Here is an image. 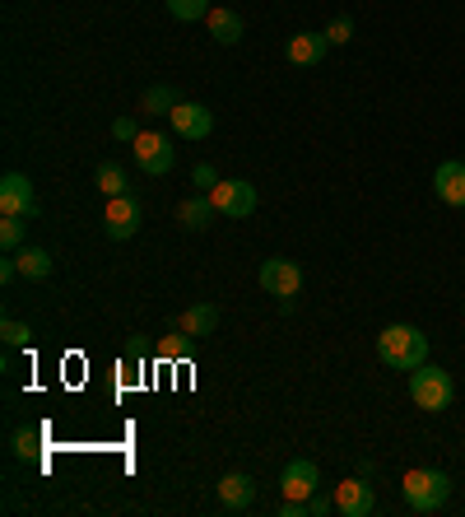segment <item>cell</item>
I'll list each match as a JSON object with an SVG mask.
<instances>
[{"instance_id": "6da1fadb", "label": "cell", "mask_w": 465, "mask_h": 517, "mask_svg": "<svg viewBox=\"0 0 465 517\" xmlns=\"http://www.w3.org/2000/svg\"><path fill=\"white\" fill-rule=\"evenodd\" d=\"M428 336L419 327H405V322H396V327H382L377 331V359H382L386 368H396V373H414L419 364H428Z\"/></svg>"}, {"instance_id": "7a4b0ae2", "label": "cell", "mask_w": 465, "mask_h": 517, "mask_svg": "<svg viewBox=\"0 0 465 517\" xmlns=\"http://www.w3.org/2000/svg\"><path fill=\"white\" fill-rule=\"evenodd\" d=\"M400 494H405V508H410V513L428 517L452 499V476L438 471V466H410V471L400 476Z\"/></svg>"}, {"instance_id": "3957f363", "label": "cell", "mask_w": 465, "mask_h": 517, "mask_svg": "<svg viewBox=\"0 0 465 517\" xmlns=\"http://www.w3.org/2000/svg\"><path fill=\"white\" fill-rule=\"evenodd\" d=\"M410 401L419 410H428V415H442V410L456 401V382L447 368L438 364H419L410 373Z\"/></svg>"}, {"instance_id": "277c9868", "label": "cell", "mask_w": 465, "mask_h": 517, "mask_svg": "<svg viewBox=\"0 0 465 517\" xmlns=\"http://www.w3.org/2000/svg\"><path fill=\"white\" fill-rule=\"evenodd\" d=\"M131 154H135V164H140V173H149V177L173 173V164H177V150H173V136H168V131H140V136L131 140Z\"/></svg>"}, {"instance_id": "5b68a950", "label": "cell", "mask_w": 465, "mask_h": 517, "mask_svg": "<svg viewBox=\"0 0 465 517\" xmlns=\"http://www.w3.org/2000/svg\"><path fill=\"white\" fill-rule=\"evenodd\" d=\"M256 285L266 289L270 299H298V289H303V266L289 257H270V261H261Z\"/></svg>"}, {"instance_id": "8992f818", "label": "cell", "mask_w": 465, "mask_h": 517, "mask_svg": "<svg viewBox=\"0 0 465 517\" xmlns=\"http://www.w3.org/2000/svg\"><path fill=\"white\" fill-rule=\"evenodd\" d=\"M103 233L112 238V243H126V238H135V233H140V196H131V191L107 196V205H103Z\"/></svg>"}, {"instance_id": "52a82bcc", "label": "cell", "mask_w": 465, "mask_h": 517, "mask_svg": "<svg viewBox=\"0 0 465 517\" xmlns=\"http://www.w3.org/2000/svg\"><path fill=\"white\" fill-rule=\"evenodd\" d=\"M210 201H214V210H219L224 219H252L256 187L252 182H242V177H224V182L210 191Z\"/></svg>"}, {"instance_id": "ba28073f", "label": "cell", "mask_w": 465, "mask_h": 517, "mask_svg": "<svg viewBox=\"0 0 465 517\" xmlns=\"http://www.w3.org/2000/svg\"><path fill=\"white\" fill-rule=\"evenodd\" d=\"M0 215H19V219H38V191L24 173H5L0 177Z\"/></svg>"}, {"instance_id": "9c48e42d", "label": "cell", "mask_w": 465, "mask_h": 517, "mask_svg": "<svg viewBox=\"0 0 465 517\" xmlns=\"http://www.w3.org/2000/svg\"><path fill=\"white\" fill-rule=\"evenodd\" d=\"M279 490H284V499H298V504H307V499L321 490L317 462H312V457H293V462L279 471Z\"/></svg>"}, {"instance_id": "30bf717a", "label": "cell", "mask_w": 465, "mask_h": 517, "mask_svg": "<svg viewBox=\"0 0 465 517\" xmlns=\"http://www.w3.org/2000/svg\"><path fill=\"white\" fill-rule=\"evenodd\" d=\"M168 122H173V131H177L182 140H210L214 112L205 108V103H177V108L168 112Z\"/></svg>"}, {"instance_id": "8fae6325", "label": "cell", "mask_w": 465, "mask_h": 517, "mask_svg": "<svg viewBox=\"0 0 465 517\" xmlns=\"http://www.w3.org/2000/svg\"><path fill=\"white\" fill-rule=\"evenodd\" d=\"M372 508H377V494H372L368 476H354V480H340V485H335V513L368 517Z\"/></svg>"}, {"instance_id": "7c38bea8", "label": "cell", "mask_w": 465, "mask_h": 517, "mask_svg": "<svg viewBox=\"0 0 465 517\" xmlns=\"http://www.w3.org/2000/svg\"><path fill=\"white\" fill-rule=\"evenodd\" d=\"M433 191H438L442 205L465 210V164H461V159H442L438 173H433Z\"/></svg>"}, {"instance_id": "4fadbf2b", "label": "cell", "mask_w": 465, "mask_h": 517, "mask_svg": "<svg viewBox=\"0 0 465 517\" xmlns=\"http://www.w3.org/2000/svg\"><path fill=\"white\" fill-rule=\"evenodd\" d=\"M326 47H331V42H326V33H312V28H303V33H293L289 38V47H284V52H289V66H321V61H326Z\"/></svg>"}, {"instance_id": "5bb4252c", "label": "cell", "mask_w": 465, "mask_h": 517, "mask_svg": "<svg viewBox=\"0 0 465 517\" xmlns=\"http://www.w3.org/2000/svg\"><path fill=\"white\" fill-rule=\"evenodd\" d=\"M219 504L228 508V513H242V508H252L256 504V480L252 476H242V471H228L219 485Z\"/></svg>"}, {"instance_id": "9a60e30c", "label": "cell", "mask_w": 465, "mask_h": 517, "mask_svg": "<svg viewBox=\"0 0 465 517\" xmlns=\"http://www.w3.org/2000/svg\"><path fill=\"white\" fill-rule=\"evenodd\" d=\"M214 327H219V308H214V303H191V308L177 313V331H186L191 341L214 336Z\"/></svg>"}, {"instance_id": "2e32d148", "label": "cell", "mask_w": 465, "mask_h": 517, "mask_svg": "<svg viewBox=\"0 0 465 517\" xmlns=\"http://www.w3.org/2000/svg\"><path fill=\"white\" fill-rule=\"evenodd\" d=\"M205 24H210V38L219 42V47H238L242 33H247V24H242V14H238V10H228V5H214Z\"/></svg>"}, {"instance_id": "e0dca14e", "label": "cell", "mask_w": 465, "mask_h": 517, "mask_svg": "<svg viewBox=\"0 0 465 517\" xmlns=\"http://www.w3.org/2000/svg\"><path fill=\"white\" fill-rule=\"evenodd\" d=\"M214 201H210V191H196V196H186L182 205H177V224L182 229H191V233H200V229H210L214 224Z\"/></svg>"}, {"instance_id": "ac0fdd59", "label": "cell", "mask_w": 465, "mask_h": 517, "mask_svg": "<svg viewBox=\"0 0 465 517\" xmlns=\"http://www.w3.org/2000/svg\"><path fill=\"white\" fill-rule=\"evenodd\" d=\"M177 103H182L177 89H168V84H149L145 94H140V117H168Z\"/></svg>"}, {"instance_id": "d6986e66", "label": "cell", "mask_w": 465, "mask_h": 517, "mask_svg": "<svg viewBox=\"0 0 465 517\" xmlns=\"http://www.w3.org/2000/svg\"><path fill=\"white\" fill-rule=\"evenodd\" d=\"M14 261H19V275H24V280H47V275H52V252H47V247H19Z\"/></svg>"}, {"instance_id": "ffe728a7", "label": "cell", "mask_w": 465, "mask_h": 517, "mask_svg": "<svg viewBox=\"0 0 465 517\" xmlns=\"http://www.w3.org/2000/svg\"><path fill=\"white\" fill-rule=\"evenodd\" d=\"M93 182L103 196H121V191H131V173L117 164V159H103V164L93 168Z\"/></svg>"}, {"instance_id": "44dd1931", "label": "cell", "mask_w": 465, "mask_h": 517, "mask_svg": "<svg viewBox=\"0 0 465 517\" xmlns=\"http://www.w3.org/2000/svg\"><path fill=\"white\" fill-rule=\"evenodd\" d=\"M210 0H168V14L177 24H196V19H210Z\"/></svg>"}, {"instance_id": "7402d4cb", "label": "cell", "mask_w": 465, "mask_h": 517, "mask_svg": "<svg viewBox=\"0 0 465 517\" xmlns=\"http://www.w3.org/2000/svg\"><path fill=\"white\" fill-rule=\"evenodd\" d=\"M24 238H28V219H19V215L0 219V247H5V252H19Z\"/></svg>"}, {"instance_id": "603a6c76", "label": "cell", "mask_w": 465, "mask_h": 517, "mask_svg": "<svg viewBox=\"0 0 465 517\" xmlns=\"http://www.w3.org/2000/svg\"><path fill=\"white\" fill-rule=\"evenodd\" d=\"M326 42H331V47H345V42H354V19H349V14L331 19V24H326Z\"/></svg>"}, {"instance_id": "cb8c5ba5", "label": "cell", "mask_w": 465, "mask_h": 517, "mask_svg": "<svg viewBox=\"0 0 465 517\" xmlns=\"http://www.w3.org/2000/svg\"><path fill=\"white\" fill-rule=\"evenodd\" d=\"M0 336H5V345H10V350H19V345H28L33 327H24V322H14V317H5V322H0Z\"/></svg>"}, {"instance_id": "d4e9b609", "label": "cell", "mask_w": 465, "mask_h": 517, "mask_svg": "<svg viewBox=\"0 0 465 517\" xmlns=\"http://www.w3.org/2000/svg\"><path fill=\"white\" fill-rule=\"evenodd\" d=\"M38 429H19V434H14V457H19V462H28V457H38Z\"/></svg>"}, {"instance_id": "484cf974", "label": "cell", "mask_w": 465, "mask_h": 517, "mask_svg": "<svg viewBox=\"0 0 465 517\" xmlns=\"http://www.w3.org/2000/svg\"><path fill=\"white\" fill-rule=\"evenodd\" d=\"M191 345H196V341H191V336L182 331V336H168V341L159 345V354H163V359H186V354H191Z\"/></svg>"}, {"instance_id": "4316f807", "label": "cell", "mask_w": 465, "mask_h": 517, "mask_svg": "<svg viewBox=\"0 0 465 517\" xmlns=\"http://www.w3.org/2000/svg\"><path fill=\"white\" fill-rule=\"evenodd\" d=\"M326 513H335V494H312V499H307V517H326Z\"/></svg>"}, {"instance_id": "83f0119b", "label": "cell", "mask_w": 465, "mask_h": 517, "mask_svg": "<svg viewBox=\"0 0 465 517\" xmlns=\"http://www.w3.org/2000/svg\"><path fill=\"white\" fill-rule=\"evenodd\" d=\"M191 182H196L200 191H214V187H219V177H214L210 164H196V168H191Z\"/></svg>"}, {"instance_id": "f1b7e54d", "label": "cell", "mask_w": 465, "mask_h": 517, "mask_svg": "<svg viewBox=\"0 0 465 517\" xmlns=\"http://www.w3.org/2000/svg\"><path fill=\"white\" fill-rule=\"evenodd\" d=\"M135 136H140L135 117H117V122H112V140H135Z\"/></svg>"}, {"instance_id": "f546056e", "label": "cell", "mask_w": 465, "mask_h": 517, "mask_svg": "<svg viewBox=\"0 0 465 517\" xmlns=\"http://www.w3.org/2000/svg\"><path fill=\"white\" fill-rule=\"evenodd\" d=\"M14 275H19V261H14V252H5V261H0V285H10Z\"/></svg>"}, {"instance_id": "4dcf8cb0", "label": "cell", "mask_w": 465, "mask_h": 517, "mask_svg": "<svg viewBox=\"0 0 465 517\" xmlns=\"http://www.w3.org/2000/svg\"><path fill=\"white\" fill-rule=\"evenodd\" d=\"M135 359H145V341H131V345H126V368H131Z\"/></svg>"}]
</instances>
